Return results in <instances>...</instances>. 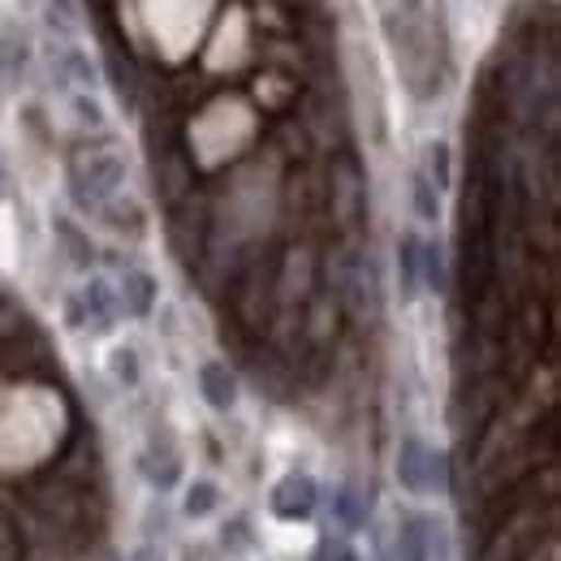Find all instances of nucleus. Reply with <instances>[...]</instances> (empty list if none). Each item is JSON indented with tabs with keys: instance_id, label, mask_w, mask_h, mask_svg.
<instances>
[{
	"instance_id": "f3484780",
	"label": "nucleus",
	"mask_w": 561,
	"mask_h": 561,
	"mask_svg": "<svg viewBox=\"0 0 561 561\" xmlns=\"http://www.w3.org/2000/svg\"><path fill=\"white\" fill-rule=\"evenodd\" d=\"M420 273L427 277V285L440 294L445 289V260H440V247L436 242H423L420 247Z\"/></svg>"
},
{
	"instance_id": "4468645a",
	"label": "nucleus",
	"mask_w": 561,
	"mask_h": 561,
	"mask_svg": "<svg viewBox=\"0 0 561 561\" xmlns=\"http://www.w3.org/2000/svg\"><path fill=\"white\" fill-rule=\"evenodd\" d=\"M0 561H26V536L4 505H0Z\"/></svg>"
},
{
	"instance_id": "39448f33",
	"label": "nucleus",
	"mask_w": 561,
	"mask_h": 561,
	"mask_svg": "<svg viewBox=\"0 0 561 561\" xmlns=\"http://www.w3.org/2000/svg\"><path fill=\"white\" fill-rule=\"evenodd\" d=\"M492 277H496V251H492L489 229L484 233H462V255H458V280L467 302L476 307L489 294Z\"/></svg>"
},
{
	"instance_id": "6ab92c4d",
	"label": "nucleus",
	"mask_w": 561,
	"mask_h": 561,
	"mask_svg": "<svg viewBox=\"0 0 561 561\" xmlns=\"http://www.w3.org/2000/svg\"><path fill=\"white\" fill-rule=\"evenodd\" d=\"M113 376H117L122 385H135V380H139V358H135V351L113 354Z\"/></svg>"
},
{
	"instance_id": "dca6fc26",
	"label": "nucleus",
	"mask_w": 561,
	"mask_h": 561,
	"mask_svg": "<svg viewBox=\"0 0 561 561\" xmlns=\"http://www.w3.org/2000/svg\"><path fill=\"white\" fill-rule=\"evenodd\" d=\"M216 501H220L216 484H208V480H195V484H191V492H186V514H191V518H204V514H211V510H216Z\"/></svg>"
},
{
	"instance_id": "ddd939ff",
	"label": "nucleus",
	"mask_w": 561,
	"mask_h": 561,
	"mask_svg": "<svg viewBox=\"0 0 561 561\" xmlns=\"http://www.w3.org/2000/svg\"><path fill=\"white\" fill-rule=\"evenodd\" d=\"M420 238L415 233H407L402 242H398V273H402V294L411 298L415 294V285H420Z\"/></svg>"
},
{
	"instance_id": "7ed1b4c3",
	"label": "nucleus",
	"mask_w": 561,
	"mask_h": 561,
	"mask_svg": "<svg viewBox=\"0 0 561 561\" xmlns=\"http://www.w3.org/2000/svg\"><path fill=\"white\" fill-rule=\"evenodd\" d=\"M329 208L342 233H354L367 216V182H363V169L354 164L351 156L333 160V173H329Z\"/></svg>"
},
{
	"instance_id": "0eeeda50",
	"label": "nucleus",
	"mask_w": 561,
	"mask_h": 561,
	"mask_svg": "<svg viewBox=\"0 0 561 561\" xmlns=\"http://www.w3.org/2000/svg\"><path fill=\"white\" fill-rule=\"evenodd\" d=\"M440 527H432V518L411 514L402 518V531H398V561H436L445 558V545H440Z\"/></svg>"
},
{
	"instance_id": "20e7f679",
	"label": "nucleus",
	"mask_w": 561,
	"mask_h": 561,
	"mask_svg": "<svg viewBox=\"0 0 561 561\" xmlns=\"http://www.w3.org/2000/svg\"><path fill=\"white\" fill-rule=\"evenodd\" d=\"M398 484L407 492L445 489V458L436 449H427L420 436H407L398 445Z\"/></svg>"
},
{
	"instance_id": "f8f14e48",
	"label": "nucleus",
	"mask_w": 561,
	"mask_h": 561,
	"mask_svg": "<svg viewBox=\"0 0 561 561\" xmlns=\"http://www.w3.org/2000/svg\"><path fill=\"white\" fill-rule=\"evenodd\" d=\"M142 476L156 484V489H173L178 484V476H182V458L169 449L164 458H156V454H142Z\"/></svg>"
},
{
	"instance_id": "412c9836",
	"label": "nucleus",
	"mask_w": 561,
	"mask_h": 561,
	"mask_svg": "<svg viewBox=\"0 0 561 561\" xmlns=\"http://www.w3.org/2000/svg\"><path fill=\"white\" fill-rule=\"evenodd\" d=\"M432 178H436V191L449 186V147H445V142L432 147Z\"/></svg>"
},
{
	"instance_id": "f257e3e1",
	"label": "nucleus",
	"mask_w": 561,
	"mask_h": 561,
	"mask_svg": "<svg viewBox=\"0 0 561 561\" xmlns=\"http://www.w3.org/2000/svg\"><path fill=\"white\" fill-rule=\"evenodd\" d=\"M329 285L337 294V302L351 311V316H367L376 311V273H371V260L358 251V247H337L329 255Z\"/></svg>"
},
{
	"instance_id": "f03ea898",
	"label": "nucleus",
	"mask_w": 561,
	"mask_h": 561,
	"mask_svg": "<svg viewBox=\"0 0 561 561\" xmlns=\"http://www.w3.org/2000/svg\"><path fill=\"white\" fill-rule=\"evenodd\" d=\"M126 182V160L117 151H91L82 160H73L70 169V186H73V199L82 208L91 204H104L108 195H117Z\"/></svg>"
},
{
	"instance_id": "6e6552de",
	"label": "nucleus",
	"mask_w": 561,
	"mask_h": 561,
	"mask_svg": "<svg viewBox=\"0 0 561 561\" xmlns=\"http://www.w3.org/2000/svg\"><path fill=\"white\" fill-rule=\"evenodd\" d=\"M113 311H117V302H113L108 280H91V285L82 289V298H78V302H70V324L108 329V324H113Z\"/></svg>"
},
{
	"instance_id": "2eb2a0df",
	"label": "nucleus",
	"mask_w": 561,
	"mask_h": 561,
	"mask_svg": "<svg viewBox=\"0 0 561 561\" xmlns=\"http://www.w3.org/2000/svg\"><path fill=\"white\" fill-rule=\"evenodd\" d=\"M108 73H113V87H117L122 104H135V95H139V78H135V66H130V61H122L117 48H108Z\"/></svg>"
},
{
	"instance_id": "423d86ee",
	"label": "nucleus",
	"mask_w": 561,
	"mask_h": 561,
	"mask_svg": "<svg viewBox=\"0 0 561 561\" xmlns=\"http://www.w3.org/2000/svg\"><path fill=\"white\" fill-rule=\"evenodd\" d=\"M316 501H320V489H316V480L307 471H294V476L277 480V489L268 496L273 514L285 518V523H307L316 514Z\"/></svg>"
},
{
	"instance_id": "4be33fe9",
	"label": "nucleus",
	"mask_w": 561,
	"mask_h": 561,
	"mask_svg": "<svg viewBox=\"0 0 561 561\" xmlns=\"http://www.w3.org/2000/svg\"><path fill=\"white\" fill-rule=\"evenodd\" d=\"M135 561H164V558H160V553H151V549H142V553Z\"/></svg>"
},
{
	"instance_id": "aec40b11",
	"label": "nucleus",
	"mask_w": 561,
	"mask_h": 561,
	"mask_svg": "<svg viewBox=\"0 0 561 561\" xmlns=\"http://www.w3.org/2000/svg\"><path fill=\"white\" fill-rule=\"evenodd\" d=\"M316 561H358V553H354L346 540H333V536H329V540L316 549Z\"/></svg>"
},
{
	"instance_id": "1a4fd4ad",
	"label": "nucleus",
	"mask_w": 561,
	"mask_h": 561,
	"mask_svg": "<svg viewBox=\"0 0 561 561\" xmlns=\"http://www.w3.org/2000/svg\"><path fill=\"white\" fill-rule=\"evenodd\" d=\"M199 393H204V402L211 411H229L238 402V380H233V371L225 363H204L199 367Z\"/></svg>"
},
{
	"instance_id": "a211bd4d",
	"label": "nucleus",
	"mask_w": 561,
	"mask_h": 561,
	"mask_svg": "<svg viewBox=\"0 0 561 561\" xmlns=\"http://www.w3.org/2000/svg\"><path fill=\"white\" fill-rule=\"evenodd\" d=\"M411 191H415V211H420L423 220H436V216H440V195H436V186H432L427 178H415Z\"/></svg>"
},
{
	"instance_id": "9d476101",
	"label": "nucleus",
	"mask_w": 561,
	"mask_h": 561,
	"mask_svg": "<svg viewBox=\"0 0 561 561\" xmlns=\"http://www.w3.org/2000/svg\"><path fill=\"white\" fill-rule=\"evenodd\" d=\"M151 307H156V280L147 273H126V280H122V311L142 320Z\"/></svg>"
},
{
	"instance_id": "9b49d317",
	"label": "nucleus",
	"mask_w": 561,
	"mask_h": 561,
	"mask_svg": "<svg viewBox=\"0 0 561 561\" xmlns=\"http://www.w3.org/2000/svg\"><path fill=\"white\" fill-rule=\"evenodd\" d=\"M367 514H371L367 496H358L354 489H337V492H333V518H337L346 531H358V527H367Z\"/></svg>"
}]
</instances>
